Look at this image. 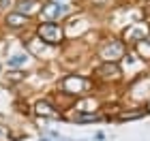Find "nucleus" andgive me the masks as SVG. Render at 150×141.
<instances>
[{
	"mask_svg": "<svg viewBox=\"0 0 150 141\" xmlns=\"http://www.w3.org/2000/svg\"><path fill=\"white\" fill-rule=\"evenodd\" d=\"M122 56H125V45L120 41H107L101 47V58L105 62H118Z\"/></svg>",
	"mask_w": 150,
	"mask_h": 141,
	"instance_id": "3",
	"label": "nucleus"
},
{
	"mask_svg": "<svg viewBox=\"0 0 150 141\" xmlns=\"http://www.w3.org/2000/svg\"><path fill=\"white\" fill-rule=\"evenodd\" d=\"M97 77L99 79H105V81H110V79H118L120 77V66L116 62H105V64H101L97 69Z\"/></svg>",
	"mask_w": 150,
	"mask_h": 141,
	"instance_id": "5",
	"label": "nucleus"
},
{
	"mask_svg": "<svg viewBox=\"0 0 150 141\" xmlns=\"http://www.w3.org/2000/svg\"><path fill=\"white\" fill-rule=\"evenodd\" d=\"M39 2L37 0H22V2H19V9H17V13H22V15H32V13H37L39 11Z\"/></svg>",
	"mask_w": 150,
	"mask_h": 141,
	"instance_id": "8",
	"label": "nucleus"
},
{
	"mask_svg": "<svg viewBox=\"0 0 150 141\" xmlns=\"http://www.w3.org/2000/svg\"><path fill=\"white\" fill-rule=\"evenodd\" d=\"M4 24L6 26H11V28H22V26L28 24V17L22 15V13H9L4 19Z\"/></svg>",
	"mask_w": 150,
	"mask_h": 141,
	"instance_id": "7",
	"label": "nucleus"
},
{
	"mask_svg": "<svg viewBox=\"0 0 150 141\" xmlns=\"http://www.w3.org/2000/svg\"><path fill=\"white\" fill-rule=\"evenodd\" d=\"M67 13H69V6L67 4H45L43 9H41V15H43L45 19H58V17H64Z\"/></svg>",
	"mask_w": 150,
	"mask_h": 141,
	"instance_id": "4",
	"label": "nucleus"
},
{
	"mask_svg": "<svg viewBox=\"0 0 150 141\" xmlns=\"http://www.w3.org/2000/svg\"><path fill=\"white\" fill-rule=\"evenodd\" d=\"M90 79L86 77H79V75H69L62 79V83H60V88H62L64 94H73V96H81V94H86L90 90Z\"/></svg>",
	"mask_w": 150,
	"mask_h": 141,
	"instance_id": "1",
	"label": "nucleus"
},
{
	"mask_svg": "<svg viewBox=\"0 0 150 141\" xmlns=\"http://www.w3.org/2000/svg\"><path fill=\"white\" fill-rule=\"evenodd\" d=\"M146 109H137V111H120L118 113V120H135V118H142L146 116Z\"/></svg>",
	"mask_w": 150,
	"mask_h": 141,
	"instance_id": "10",
	"label": "nucleus"
},
{
	"mask_svg": "<svg viewBox=\"0 0 150 141\" xmlns=\"http://www.w3.org/2000/svg\"><path fill=\"white\" fill-rule=\"evenodd\" d=\"M35 111L39 113V116H43V118H60V113L54 109V105L47 103V100H39V103L35 105Z\"/></svg>",
	"mask_w": 150,
	"mask_h": 141,
	"instance_id": "6",
	"label": "nucleus"
},
{
	"mask_svg": "<svg viewBox=\"0 0 150 141\" xmlns=\"http://www.w3.org/2000/svg\"><path fill=\"white\" fill-rule=\"evenodd\" d=\"M26 60H28V56H26V53H15V56L9 60V64H11V66H22Z\"/></svg>",
	"mask_w": 150,
	"mask_h": 141,
	"instance_id": "11",
	"label": "nucleus"
},
{
	"mask_svg": "<svg viewBox=\"0 0 150 141\" xmlns=\"http://www.w3.org/2000/svg\"><path fill=\"white\" fill-rule=\"evenodd\" d=\"M101 120L99 113H75L73 116V122H97Z\"/></svg>",
	"mask_w": 150,
	"mask_h": 141,
	"instance_id": "9",
	"label": "nucleus"
},
{
	"mask_svg": "<svg viewBox=\"0 0 150 141\" xmlns=\"http://www.w3.org/2000/svg\"><path fill=\"white\" fill-rule=\"evenodd\" d=\"M37 34L39 39L43 41L45 45H58L62 41V28L54 22H47V24H41L37 28Z\"/></svg>",
	"mask_w": 150,
	"mask_h": 141,
	"instance_id": "2",
	"label": "nucleus"
}]
</instances>
